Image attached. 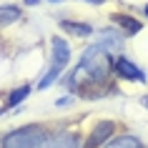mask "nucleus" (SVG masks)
Returning a JSON list of instances; mask_svg holds the SVG:
<instances>
[{"label": "nucleus", "mask_w": 148, "mask_h": 148, "mask_svg": "<svg viewBox=\"0 0 148 148\" xmlns=\"http://www.w3.org/2000/svg\"><path fill=\"white\" fill-rule=\"evenodd\" d=\"M140 106H143V108H148V95H143V98H140Z\"/></svg>", "instance_id": "ddd939ff"}, {"label": "nucleus", "mask_w": 148, "mask_h": 148, "mask_svg": "<svg viewBox=\"0 0 148 148\" xmlns=\"http://www.w3.org/2000/svg\"><path fill=\"white\" fill-rule=\"evenodd\" d=\"M48 3H60V0H48Z\"/></svg>", "instance_id": "f3484780"}, {"label": "nucleus", "mask_w": 148, "mask_h": 148, "mask_svg": "<svg viewBox=\"0 0 148 148\" xmlns=\"http://www.w3.org/2000/svg\"><path fill=\"white\" fill-rule=\"evenodd\" d=\"M110 20L116 25H121L125 35H138L143 30V23L136 20V18H131V15H125V13H116V15H110Z\"/></svg>", "instance_id": "0eeeda50"}, {"label": "nucleus", "mask_w": 148, "mask_h": 148, "mask_svg": "<svg viewBox=\"0 0 148 148\" xmlns=\"http://www.w3.org/2000/svg\"><path fill=\"white\" fill-rule=\"evenodd\" d=\"M0 116H3V108H0Z\"/></svg>", "instance_id": "a211bd4d"}, {"label": "nucleus", "mask_w": 148, "mask_h": 148, "mask_svg": "<svg viewBox=\"0 0 148 148\" xmlns=\"http://www.w3.org/2000/svg\"><path fill=\"white\" fill-rule=\"evenodd\" d=\"M113 55L106 53L98 43L90 48H86V53L80 58L78 68L73 70V78H70V88H75L80 80H88V83H106L113 70Z\"/></svg>", "instance_id": "f257e3e1"}, {"label": "nucleus", "mask_w": 148, "mask_h": 148, "mask_svg": "<svg viewBox=\"0 0 148 148\" xmlns=\"http://www.w3.org/2000/svg\"><path fill=\"white\" fill-rule=\"evenodd\" d=\"M60 78V68H53V65H50V70H48L45 75H43V78H40V83H38V90H45V88H50L55 83V80Z\"/></svg>", "instance_id": "f8f14e48"}, {"label": "nucleus", "mask_w": 148, "mask_h": 148, "mask_svg": "<svg viewBox=\"0 0 148 148\" xmlns=\"http://www.w3.org/2000/svg\"><path fill=\"white\" fill-rule=\"evenodd\" d=\"M30 90H33L30 86H20V88H15V90L8 95V106H10V108H18V106H20V103H23L25 98L30 95Z\"/></svg>", "instance_id": "9b49d317"}, {"label": "nucleus", "mask_w": 148, "mask_h": 148, "mask_svg": "<svg viewBox=\"0 0 148 148\" xmlns=\"http://www.w3.org/2000/svg\"><path fill=\"white\" fill-rule=\"evenodd\" d=\"M48 136L40 125H23L3 136L0 148H45Z\"/></svg>", "instance_id": "f03ea898"}, {"label": "nucleus", "mask_w": 148, "mask_h": 148, "mask_svg": "<svg viewBox=\"0 0 148 148\" xmlns=\"http://www.w3.org/2000/svg\"><path fill=\"white\" fill-rule=\"evenodd\" d=\"M20 20V8L18 5H0V28Z\"/></svg>", "instance_id": "9d476101"}, {"label": "nucleus", "mask_w": 148, "mask_h": 148, "mask_svg": "<svg viewBox=\"0 0 148 148\" xmlns=\"http://www.w3.org/2000/svg\"><path fill=\"white\" fill-rule=\"evenodd\" d=\"M143 13H146V18H148V3H146V8H143Z\"/></svg>", "instance_id": "dca6fc26"}, {"label": "nucleus", "mask_w": 148, "mask_h": 148, "mask_svg": "<svg viewBox=\"0 0 148 148\" xmlns=\"http://www.w3.org/2000/svg\"><path fill=\"white\" fill-rule=\"evenodd\" d=\"M40 0H25V5H38Z\"/></svg>", "instance_id": "2eb2a0df"}, {"label": "nucleus", "mask_w": 148, "mask_h": 148, "mask_svg": "<svg viewBox=\"0 0 148 148\" xmlns=\"http://www.w3.org/2000/svg\"><path fill=\"white\" fill-rule=\"evenodd\" d=\"M86 3H93V5H103L106 0H86Z\"/></svg>", "instance_id": "4468645a"}, {"label": "nucleus", "mask_w": 148, "mask_h": 148, "mask_svg": "<svg viewBox=\"0 0 148 148\" xmlns=\"http://www.w3.org/2000/svg\"><path fill=\"white\" fill-rule=\"evenodd\" d=\"M113 70H116L118 78L123 80H136V83H146V73L136 65V63H131L125 55H118L116 63H113Z\"/></svg>", "instance_id": "7ed1b4c3"}, {"label": "nucleus", "mask_w": 148, "mask_h": 148, "mask_svg": "<svg viewBox=\"0 0 148 148\" xmlns=\"http://www.w3.org/2000/svg\"><path fill=\"white\" fill-rule=\"evenodd\" d=\"M103 148H143V143H140L136 136H125V133H123V136H116V138H110Z\"/></svg>", "instance_id": "6e6552de"}, {"label": "nucleus", "mask_w": 148, "mask_h": 148, "mask_svg": "<svg viewBox=\"0 0 148 148\" xmlns=\"http://www.w3.org/2000/svg\"><path fill=\"white\" fill-rule=\"evenodd\" d=\"M68 63H70V45L60 35H53L50 38V65L63 70Z\"/></svg>", "instance_id": "20e7f679"}, {"label": "nucleus", "mask_w": 148, "mask_h": 148, "mask_svg": "<svg viewBox=\"0 0 148 148\" xmlns=\"http://www.w3.org/2000/svg\"><path fill=\"white\" fill-rule=\"evenodd\" d=\"M113 131H116V123L113 121H98L90 131V138H88V148H98L101 143H108L113 138Z\"/></svg>", "instance_id": "39448f33"}, {"label": "nucleus", "mask_w": 148, "mask_h": 148, "mask_svg": "<svg viewBox=\"0 0 148 148\" xmlns=\"http://www.w3.org/2000/svg\"><path fill=\"white\" fill-rule=\"evenodd\" d=\"M98 45L106 50V53H121L123 50V35L118 30H101V35H98Z\"/></svg>", "instance_id": "423d86ee"}, {"label": "nucleus", "mask_w": 148, "mask_h": 148, "mask_svg": "<svg viewBox=\"0 0 148 148\" xmlns=\"http://www.w3.org/2000/svg\"><path fill=\"white\" fill-rule=\"evenodd\" d=\"M60 28H63V30H68V33H73V35H78V38H90V35H93V28H90L88 23L63 20V23H60Z\"/></svg>", "instance_id": "1a4fd4ad"}]
</instances>
